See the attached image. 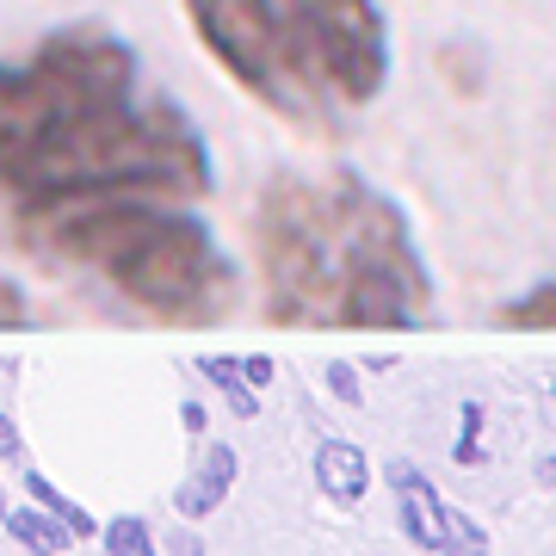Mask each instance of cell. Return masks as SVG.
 <instances>
[{
	"instance_id": "obj_5",
	"label": "cell",
	"mask_w": 556,
	"mask_h": 556,
	"mask_svg": "<svg viewBox=\"0 0 556 556\" xmlns=\"http://www.w3.org/2000/svg\"><path fill=\"white\" fill-rule=\"evenodd\" d=\"M383 482H390V495H396V526L402 538L427 556H445V526H452V507L439 501V489L427 482L415 457H390L383 464Z\"/></svg>"
},
{
	"instance_id": "obj_20",
	"label": "cell",
	"mask_w": 556,
	"mask_h": 556,
	"mask_svg": "<svg viewBox=\"0 0 556 556\" xmlns=\"http://www.w3.org/2000/svg\"><path fill=\"white\" fill-rule=\"evenodd\" d=\"M179 427H186V433L199 439L204 427H211V415H204V402H179Z\"/></svg>"
},
{
	"instance_id": "obj_2",
	"label": "cell",
	"mask_w": 556,
	"mask_h": 556,
	"mask_svg": "<svg viewBox=\"0 0 556 556\" xmlns=\"http://www.w3.org/2000/svg\"><path fill=\"white\" fill-rule=\"evenodd\" d=\"M260 316L273 328H420L433 266L415 223L353 167H285L254 199Z\"/></svg>"
},
{
	"instance_id": "obj_4",
	"label": "cell",
	"mask_w": 556,
	"mask_h": 556,
	"mask_svg": "<svg viewBox=\"0 0 556 556\" xmlns=\"http://www.w3.org/2000/svg\"><path fill=\"white\" fill-rule=\"evenodd\" d=\"M204 56L273 118L340 137L390 87L378 0H186Z\"/></svg>"
},
{
	"instance_id": "obj_19",
	"label": "cell",
	"mask_w": 556,
	"mask_h": 556,
	"mask_svg": "<svg viewBox=\"0 0 556 556\" xmlns=\"http://www.w3.org/2000/svg\"><path fill=\"white\" fill-rule=\"evenodd\" d=\"M241 378L254 383V390H273V378H278V365L266 353H241Z\"/></svg>"
},
{
	"instance_id": "obj_11",
	"label": "cell",
	"mask_w": 556,
	"mask_h": 556,
	"mask_svg": "<svg viewBox=\"0 0 556 556\" xmlns=\"http://www.w3.org/2000/svg\"><path fill=\"white\" fill-rule=\"evenodd\" d=\"M495 321L501 328H519V334H556V278H538L526 298L501 303Z\"/></svg>"
},
{
	"instance_id": "obj_10",
	"label": "cell",
	"mask_w": 556,
	"mask_h": 556,
	"mask_svg": "<svg viewBox=\"0 0 556 556\" xmlns=\"http://www.w3.org/2000/svg\"><path fill=\"white\" fill-rule=\"evenodd\" d=\"M25 501H38V507H50V514H56L62 526H68V532L80 538V544H87V538H100V526H105V519H93V514H87V507H80L75 495H62V489H56L50 477H43L38 464H25Z\"/></svg>"
},
{
	"instance_id": "obj_21",
	"label": "cell",
	"mask_w": 556,
	"mask_h": 556,
	"mask_svg": "<svg viewBox=\"0 0 556 556\" xmlns=\"http://www.w3.org/2000/svg\"><path fill=\"white\" fill-rule=\"evenodd\" d=\"M7 514H13V501H7V482H0V532H7Z\"/></svg>"
},
{
	"instance_id": "obj_12",
	"label": "cell",
	"mask_w": 556,
	"mask_h": 556,
	"mask_svg": "<svg viewBox=\"0 0 556 556\" xmlns=\"http://www.w3.org/2000/svg\"><path fill=\"white\" fill-rule=\"evenodd\" d=\"M100 551L105 556H161V532L142 514H118L100 526Z\"/></svg>"
},
{
	"instance_id": "obj_9",
	"label": "cell",
	"mask_w": 556,
	"mask_h": 556,
	"mask_svg": "<svg viewBox=\"0 0 556 556\" xmlns=\"http://www.w3.org/2000/svg\"><path fill=\"white\" fill-rule=\"evenodd\" d=\"M192 365H199V378H211V383L223 390V408H229L236 420H254V415H260V390L241 378V358H229V353H199Z\"/></svg>"
},
{
	"instance_id": "obj_3",
	"label": "cell",
	"mask_w": 556,
	"mask_h": 556,
	"mask_svg": "<svg viewBox=\"0 0 556 556\" xmlns=\"http://www.w3.org/2000/svg\"><path fill=\"white\" fill-rule=\"evenodd\" d=\"M7 241L31 266L80 285L112 316L149 328H217L241 303V266L179 199H87L13 217Z\"/></svg>"
},
{
	"instance_id": "obj_18",
	"label": "cell",
	"mask_w": 556,
	"mask_h": 556,
	"mask_svg": "<svg viewBox=\"0 0 556 556\" xmlns=\"http://www.w3.org/2000/svg\"><path fill=\"white\" fill-rule=\"evenodd\" d=\"M0 464H25V433L7 408H0Z\"/></svg>"
},
{
	"instance_id": "obj_6",
	"label": "cell",
	"mask_w": 556,
	"mask_h": 556,
	"mask_svg": "<svg viewBox=\"0 0 556 556\" xmlns=\"http://www.w3.org/2000/svg\"><path fill=\"white\" fill-rule=\"evenodd\" d=\"M236 477H241V452L229 445V439H211V445H199V457H192L186 482H174V514H179V519H211L223 501H229Z\"/></svg>"
},
{
	"instance_id": "obj_1",
	"label": "cell",
	"mask_w": 556,
	"mask_h": 556,
	"mask_svg": "<svg viewBox=\"0 0 556 556\" xmlns=\"http://www.w3.org/2000/svg\"><path fill=\"white\" fill-rule=\"evenodd\" d=\"M217 161L199 118L105 25H56L0 56V223L87 199L199 204Z\"/></svg>"
},
{
	"instance_id": "obj_8",
	"label": "cell",
	"mask_w": 556,
	"mask_h": 556,
	"mask_svg": "<svg viewBox=\"0 0 556 556\" xmlns=\"http://www.w3.org/2000/svg\"><path fill=\"white\" fill-rule=\"evenodd\" d=\"M7 538H13L25 556H62V551H75V544H80V538L68 532L50 507H38V501H25V507L7 514Z\"/></svg>"
},
{
	"instance_id": "obj_17",
	"label": "cell",
	"mask_w": 556,
	"mask_h": 556,
	"mask_svg": "<svg viewBox=\"0 0 556 556\" xmlns=\"http://www.w3.org/2000/svg\"><path fill=\"white\" fill-rule=\"evenodd\" d=\"M161 556H211V551H204V538L192 532V519H186L179 532H167V538H161Z\"/></svg>"
},
{
	"instance_id": "obj_16",
	"label": "cell",
	"mask_w": 556,
	"mask_h": 556,
	"mask_svg": "<svg viewBox=\"0 0 556 556\" xmlns=\"http://www.w3.org/2000/svg\"><path fill=\"white\" fill-rule=\"evenodd\" d=\"M482 408H477V402H470V408H464V439H457V464H477V457H482Z\"/></svg>"
},
{
	"instance_id": "obj_14",
	"label": "cell",
	"mask_w": 556,
	"mask_h": 556,
	"mask_svg": "<svg viewBox=\"0 0 556 556\" xmlns=\"http://www.w3.org/2000/svg\"><path fill=\"white\" fill-rule=\"evenodd\" d=\"M321 378H328V396H334V402H346V408H358V402H365V383H358L353 358H328V371H321Z\"/></svg>"
},
{
	"instance_id": "obj_13",
	"label": "cell",
	"mask_w": 556,
	"mask_h": 556,
	"mask_svg": "<svg viewBox=\"0 0 556 556\" xmlns=\"http://www.w3.org/2000/svg\"><path fill=\"white\" fill-rule=\"evenodd\" d=\"M445 556H489V532H482V519L452 514V526H445Z\"/></svg>"
},
{
	"instance_id": "obj_7",
	"label": "cell",
	"mask_w": 556,
	"mask_h": 556,
	"mask_svg": "<svg viewBox=\"0 0 556 556\" xmlns=\"http://www.w3.org/2000/svg\"><path fill=\"white\" fill-rule=\"evenodd\" d=\"M309 470H316V489L321 501H334V507H358V501L371 495V457L358 452L353 439H316V457H309Z\"/></svg>"
},
{
	"instance_id": "obj_15",
	"label": "cell",
	"mask_w": 556,
	"mask_h": 556,
	"mask_svg": "<svg viewBox=\"0 0 556 556\" xmlns=\"http://www.w3.org/2000/svg\"><path fill=\"white\" fill-rule=\"evenodd\" d=\"M25 321H31V298H25V285L0 273V334H13V328H25Z\"/></svg>"
}]
</instances>
